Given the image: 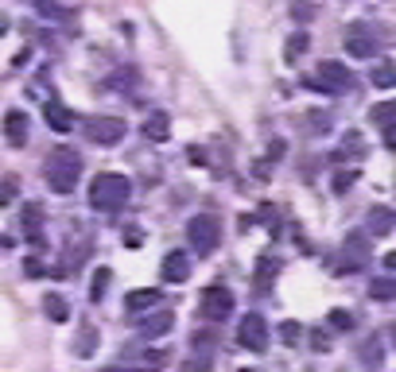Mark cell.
<instances>
[{"label": "cell", "instance_id": "obj_11", "mask_svg": "<svg viewBox=\"0 0 396 372\" xmlns=\"http://www.w3.org/2000/svg\"><path fill=\"white\" fill-rule=\"evenodd\" d=\"M140 334L144 337H163L171 326H175V314L171 310H155V314H144V318H136Z\"/></svg>", "mask_w": 396, "mask_h": 372}, {"label": "cell", "instance_id": "obj_8", "mask_svg": "<svg viewBox=\"0 0 396 372\" xmlns=\"http://www.w3.org/2000/svg\"><path fill=\"white\" fill-rule=\"evenodd\" d=\"M202 314L214 318V322L229 318V314H233V295H229L226 287H206L202 291Z\"/></svg>", "mask_w": 396, "mask_h": 372}, {"label": "cell", "instance_id": "obj_3", "mask_svg": "<svg viewBox=\"0 0 396 372\" xmlns=\"http://www.w3.org/2000/svg\"><path fill=\"white\" fill-rule=\"evenodd\" d=\"M187 244L194 248L198 256H210L214 248L221 244V225L214 213H194L191 221H187Z\"/></svg>", "mask_w": 396, "mask_h": 372}, {"label": "cell", "instance_id": "obj_14", "mask_svg": "<svg viewBox=\"0 0 396 372\" xmlns=\"http://www.w3.org/2000/svg\"><path fill=\"white\" fill-rule=\"evenodd\" d=\"M125 307L132 314H140V310H148V307H160V291L155 287H140V291H128L125 295Z\"/></svg>", "mask_w": 396, "mask_h": 372}, {"label": "cell", "instance_id": "obj_27", "mask_svg": "<svg viewBox=\"0 0 396 372\" xmlns=\"http://www.w3.org/2000/svg\"><path fill=\"white\" fill-rule=\"evenodd\" d=\"M214 349H218V337H214V334H206V329H202V334H194V353H210V357H214Z\"/></svg>", "mask_w": 396, "mask_h": 372}, {"label": "cell", "instance_id": "obj_18", "mask_svg": "<svg viewBox=\"0 0 396 372\" xmlns=\"http://www.w3.org/2000/svg\"><path fill=\"white\" fill-rule=\"evenodd\" d=\"M23 233L31 237V241H43V221H39V205H28V210H23Z\"/></svg>", "mask_w": 396, "mask_h": 372}, {"label": "cell", "instance_id": "obj_24", "mask_svg": "<svg viewBox=\"0 0 396 372\" xmlns=\"http://www.w3.org/2000/svg\"><path fill=\"white\" fill-rule=\"evenodd\" d=\"M109 279H113V271L109 268H97L94 271V287H89V299H101V295H105V287H109Z\"/></svg>", "mask_w": 396, "mask_h": 372}, {"label": "cell", "instance_id": "obj_31", "mask_svg": "<svg viewBox=\"0 0 396 372\" xmlns=\"http://www.w3.org/2000/svg\"><path fill=\"white\" fill-rule=\"evenodd\" d=\"M330 326H334V329H350L353 318H350L346 310H330Z\"/></svg>", "mask_w": 396, "mask_h": 372}, {"label": "cell", "instance_id": "obj_20", "mask_svg": "<svg viewBox=\"0 0 396 372\" xmlns=\"http://www.w3.org/2000/svg\"><path fill=\"white\" fill-rule=\"evenodd\" d=\"M358 179H361V171H358V167L334 171V179H330V190H334V194H346V190H350L353 183H358Z\"/></svg>", "mask_w": 396, "mask_h": 372}, {"label": "cell", "instance_id": "obj_10", "mask_svg": "<svg viewBox=\"0 0 396 372\" xmlns=\"http://www.w3.org/2000/svg\"><path fill=\"white\" fill-rule=\"evenodd\" d=\"M160 276L167 279V283H183V279L191 276V256H187V252H167V256H163Z\"/></svg>", "mask_w": 396, "mask_h": 372}, {"label": "cell", "instance_id": "obj_33", "mask_svg": "<svg viewBox=\"0 0 396 372\" xmlns=\"http://www.w3.org/2000/svg\"><path fill=\"white\" fill-rule=\"evenodd\" d=\"M272 271H276V264H272V260H260V264H257V279H260V287L268 283V276H272Z\"/></svg>", "mask_w": 396, "mask_h": 372}, {"label": "cell", "instance_id": "obj_9", "mask_svg": "<svg viewBox=\"0 0 396 372\" xmlns=\"http://www.w3.org/2000/svg\"><path fill=\"white\" fill-rule=\"evenodd\" d=\"M346 51H350L353 59H373V55H377V39L369 35V28L353 23V28L346 31Z\"/></svg>", "mask_w": 396, "mask_h": 372}, {"label": "cell", "instance_id": "obj_22", "mask_svg": "<svg viewBox=\"0 0 396 372\" xmlns=\"http://www.w3.org/2000/svg\"><path fill=\"white\" fill-rule=\"evenodd\" d=\"M94 349H97V329L86 326V329L78 334V345H74V353H78V357H89Z\"/></svg>", "mask_w": 396, "mask_h": 372}, {"label": "cell", "instance_id": "obj_25", "mask_svg": "<svg viewBox=\"0 0 396 372\" xmlns=\"http://www.w3.org/2000/svg\"><path fill=\"white\" fill-rule=\"evenodd\" d=\"M280 337H284V345H299L303 326H299V322H284V326H280Z\"/></svg>", "mask_w": 396, "mask_h": 372}, {"label": "cell", "instance_id": "obj_30", "mask_svg": "<svg viewBox=\"0 0 396 372\" xmlns=\"http://www.w3.org/2000/svg\"><path fill=\"white\" fill-rule=\"evenodd\" d=\"M214 368V357L210 353H194V361L187 365V372H210Z\"/></svg>", "mask_w": 396, "mask_h": 372}, {"label": "cell", "instance_id": "obj_36", "mask_svg": "<svg viewBox=\"0 0 396 372\" xmlns=\"http://www.w3.org/2000/svg\"><path fill=\"white\" fill-rule=\"evenodd\" d=\"M4 248H12V241H8V237H0V252H4Z\"/></svg>", "mask_w": 396, "mask_h": 372}, {"label": "cell", "instance_id": "obj_21", "mask_svg": "<svg viewBox=\"0 0 396 372\" xmlns=\"http://www.w3.org/2000/svg\"><path fill=\"white\" fill-rule=\"evenodd\" d=\"M396 295V283H392V276H381V279H373L369 283V299H377V303H389Z\"/></svg>", "mask_w": 396, "mask_h": 372}, {"label": "cell", "instance_id": "obj_7", "mask_svg": "<svg viewBox=\"0 0 396 372\" xmlns=\"http://www.w3.org/2000/svg\"><path fill=\"white\" fill-rule=\"evenodd\" d=\"M369 233H361V229H353L350 237H346V248H342V260L334 264V271H358L361 264L369 260Z\"/></svg>", "mask_w": 396, "mask_h": 372}, {"label": "cell", "instance_id": "obj_13", "mask_svg": "<svg viewBox=\"0 0 396 372\" xmlns=\"http://www.w3.org/2000/svg\"><path fill=\"white\" fill-rule=\"evenodd\" d=\"M43 120H47V128H55V132H70L74 128V113L66 109L62 101H47L43 105Z\"/></svg>", "mask_w": 396, "mask_h": 372}, {"label": "cell", "instance_id": "obj_5", "mask_svg": "<svg viewBox=\"0 0 396 372\" xmlns=\"http://www.w3.org/2000/svg\"><path fill=\"white\" fill-rule=\"evenodd\" d=\"M237 342L249 353H264L268 349V322H264L260 314H245L241 326H237Z\"/></svg>", "mask_w": 396, "mask_h": 372}, {"label": "cell", "instance_id": "obj_12", "mask_svg": "<svg viewBox=\"0 0 396 372\" xmlns=\"http://www.w3.org/2000/svg\"><path fill=\"white\" fill-rule=\"evenodd\" d=\"M4 136H8V144H12V147H23V144H28V113L8 109L4 113Z\"/></svg>", "mask_w": 396, "mask_h": 372}, {"label": "cell", "instance_id": "obj_15", "mask_svg": "<svg viewBox=\"0 0 396 372\" xmlns=\"http://www.w3.org/2000/svg\"><path fill=\"white\" fill-rule=\"evenodd\" d=\"M144 136H148V140H155V144H163V140L171 136V117H167V113L155 109L152 117H148V124H144Z\"/></svg>", "mask_w": 396, "mask_h": 372}, {"label": "cell", "instance_id": "obj_16", "mask_svg": "<svg viewBox=\"0 0 396 372\" xmlns=\"http://www.w3.org/2000/svg\"><path fill=\"white\" fill-rule=\"evenodd\" d=\"M369 233L373 237H389L392 233V210L389 205H377V210L369 213Z\"/></svg>", "mask_w": 396, "mask_h": 372}, {"label": "cell", "instance_id": "obj_19", "mask_svg": "<svg viewBox=\"0 0 396 372\" xmlns=\"http://www.w3.org/2000/svg\"><path fill=\"white\" fill-rule=\"evenodd\" d=\"M307 47H311V35H307V31H295V35L287 39V47H284V59L287 62H299V55L307 51Z\"/></svg>", "mask_w": 396, "mask_h": 372}, {"label": "cell", "instance_id": "obj_1", "mask_svg": "<svg viewBox=\"0 0 396 372\" xmlns=\"http://www.w3.org/2000/svg\"><path fill=\"white\" fill-rule=\"evenodd\" d=\"M128 194H132V183L125 175H117V171H101V175L89 183V210H97V213H117L121 205L128 202Z\"/></svg>", "mask_w": 396, "mask_h": 372}, {"label": "cell", "instance_id": "obj_29", "mask_svg": "<svg viewBox=\"0 0 396 372\" xmlns=\"http://www.w3.org/2000/svg\"><path fill=\"white\" fill-rule=\"evenodd\" d=\"M140 365H144V368H163V365H167V353H163V349L144 353V357H140Z\"/></svg>", "mask_w": 396, "mask_h": 372}, {"label": "cell", "instance_id": "obj_32", "mask_svg": "<svg viewBox=\"0 0 396 372\" xmlns=\"http://www.w3.org/2000/svg\"><path fill=\"white\" fill-rule=\"evenodd\" d=\"M311 345H315L319 353H326V349H330V337L323 334V329H311Z\"/></svg>", "mask_w": 396, "mask_h": 372}, {"label": "cell", "instance_id": "obj_6", "mask_svg": "<svg viewBox=\"0 0 396 372\" xmlns=\"http://www.w3.org/2000/svg\"><path fill=\"white\" fill-rule=\"evenodd\" d=\"M86 136H89V144L113 147V144L125 140V120H117V117H94V120L86 124Z\"/></svg>", "mask_w": 396, "mask_h": 372}, {"label": "cell", "instance_id": "obj_2", "mask_svg": "<svg viewBox=\"0 0 396 372\" xmlns=\"http://www.w3.org/2000/svg\"><path fill=\"white\" fill-rule=\"evenodd\" d=\"M43 175H47V183H51L55 194H70L82 179V155L70 152V147H55L43 163Z\"/></svg>", "mask_w": 396, "mask_h": 372}, {"label": "cell", "instance_id": "obj_4", "mask_svg": "<svg viewBox=\"0 0 396 372\" xmlns=\"http://www.w3.org/2000/svg\"><path fill=\"white\" fill-rule=\"evenodd\" d=\"M303 86L323 89V94H346V89H353V74H350V66H346V62L326 59V62H319L315 78H303Z\"/></svg>", "mask_w": 396, "mask_h": 372}, {"label": "cell", "instance_id": "obj_28", "mask_svg": "<svg viewBox=\"0 0 396 372\" xmlns=\"http://www.w3.org/2000/svg\"><path fill=\"white\" fill-rule=\"evenodd\" d=\"M373 86H381V89L392 86V62H381V66L373 70Z\"/></svg>", "mask_w": 396, "mask_h": 372}, {"label": "cell", "instance_id": "obj_35", "mask_svg": "<svg viewBox=\"0 0 396 372\" xmlns=\"http://www.w3.org/2000/svg\"><path fill=\"white\" fill-rule=\"evenodd\" d=\"M23 276H43V264H39V260H23Z\"/></svg>", "mask_w": 396, "mask_h": 372}, {"label": "cell", "instance_id": "obj_23", "mask_svg": "<svg viewBox=\"0 0 396 372\" xmlns=\"http://www.w3.org/2000/svg\"><path fill=\"white\" fill-rule=\"evenodd\" d=\"M369 120H377L385 132H392V101H381V105H373V109H369Z\"/></svg>", "mask_w": 396, "mask_h": 372}, {"label": "cell", "instance_id": "obj_26", "mask_svg": "<svg viewBox=\"0 0 396 372\" xmlns=\"http://www.w3.org/2000/svg\"><path fill=\"white\" fill-rule=\"evenodd\" d=\"M303 124H311V132H330V113H307V117H303Z\"/></svg>", "mask_w": 396, "mask_h": 372}, {"label": "cell", "instance_id": "obj_34", "mask_svg": "<svg viewBox=\"0 0 396 372\" xmlns=\"http://www.w3.org/2000/svg\"><path fill=\"white\" fill-rule=\"evenodd\" d=\"M284 152H287V144H284V140H272V144H268V159H280Z\"/></svg>", "mask_w": 396, "mask_h": 372}, {"label": "cell", "instance_id": "obj_17", "mask_svg": "<svg viewBox=\"0 0 396 372\" xmlns=\"http://www.w3.org/2000/svg\"><path fill=\"white\" fill-rule=\"evenodd\" d=\"M43 310H47V318H51V322H66V318H70V307H66V299H62V295H43Z\"/></svg>", "mask_w": 396, "mask_h": 372}]
</instances>
